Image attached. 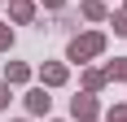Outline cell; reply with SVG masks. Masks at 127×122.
<instances>
[{"mask_svg": "<svg viewBox=\"0 0 127 122\" xmlns=\"http://www.w3.org/2000/svg\"><path fill=\"white\" fill-rule=\"evenodd\" d=\"M105 52V31H83V35L70 39V48H66V61H75V65H83V61L101 57Z\"/></svg>", "mask_w": 127, "mask_h": 122, "instance_id": "obj_1", "label": "cell"}, {"mask_svg": "<svg viewBox=\"0 0 127 122\" xmlns=\"http://www.w3.org/2000/svg\"><path fill=\"white\" fill-rule=\"evenodd\" d=\"M96 113H101V105H96V96H92V92L70 96V118H75V122H96Z\"/></svg>", "mask_w": 127, "mask_h": 122, "instance_id": "obj_2", "label": "cell"}, {"mask_svg": "<svg viewBox=\"0 0 127 122\" xmlns=\"http://www.w3.org/2000/svg\"><path fill=\"white\" fill-rule=\"evenodd\" d=\"M66 79H70L66 61H44V65H39V87H62Z\"/></svg>", "mask_w": 127, "mask_h": 122, "instance_id": "obj_3", "label": "cell"}, {"mask_svg": "<svg viewBox=\"0 0 127 122\" xmlns=\"http://www.w3.org/2000/svg\"><path fill=\"white\" fill-rule=\"evenodd\" d=\"M26 109L35 113V118H44V113L53 109V96H48V87H31V92H26Z\"/></svg>", "mask_w": 127, "mask_h": 122, "instance_id": "obj_4", "label": "cell"}, {"mask_svg": "<svg viewBox=\"0 0 127 122\" xmlns=\"http://www.w3.org/2000/svg\"><path fill=\"white\" fill-rule=\"evenodd\" d=\"M9 18L18 26H26L31 18H35V0H9Z\"/></svg>", "mask_w": 127, "mask_h": 122, "instance_id": "obj_5", "label": "cell"}, {"mask_svg": "<svg viewBox=\"0 0 127 122\" xmlns=\"http://www.w3.org/2000/svg\"><path fill=\"white\" fill-rule=\"evenodd\" d=\"M26 79H31V65H26V61H9V65H4V83L9 87H22Z\"/></svg>", "mask_w": 127, "mask_h": 122, "instance_id": "obj_6", "label": "cell"}, {"mask_svg": "<svg viewBox=\"0 0 127 122\" xmlns=\"http://www.w3.org/2000/svg\"><path fill=\"white\" fill-rule=\"evenodd\" d=\"M79 18H88V22H105L110 13H105V0H83L79 4Z\"/></svg>", "mask_w": 127, "mask_h": 122, "instance_id": "obj_7", "label": "cell"}, {"mask_svg": "<svg viewBox=\"0 0 127 122\" xmlns=\"http://www.w3.org/2000/svg\"><path fill=\"white\" fill-rule=\"evenodd\" d=\"M105 83H110V74H105V70H83V92H92V96H96Z\"/></svg>", "mask_w": 127, "mask_h": 122, "instance_id": "obj_8", "label": "cell"}, {"mask_svg": "<svg viewBox=\"0 0 127 122\" xmlns=\"http://www.w3.org/2000/svg\"><path fill=\"white\" fill-rule=\"evenodd\" d=\"M105 74H110V83H114V79H118V83H127V57H114L110 65H105Z\"/></svg>", "mask_w": 127, "mask_h": 122, "instance_id": "obj_9", "label": "cell"}, {"mask_svg": "<svg viewBox=\"0 0 127 122\" xmlns=\"http://www.w3.org/2000/svg\"><path fill=\"white\" fill-rule=\"evenodd\" d=\"M110 26H114V35H127V9L110 13Z\"/></svg>", "mask_w": 127, "mask_h": 122, "instance_id": "obj_10", "label": "cell"}, {"mask_svg": "<svg viewBox=\"0 0 127 122\" xmlns=\"http://www.w3.org/2000/svg\"><path fill=\"white\" fill-rule=\"evenodd\" d=\"M9 48H13V26L0 22V52H9Z\"/></svg>", "mask_w": 127, "mask_h": 122, "instance_id": "obj_11", "label": "cell"}, {"mask_svg": "<svg viewBox=\"0 0 127 122\" xmlns=\"http://www.w3.org/2000/svg\"><path fill=\"white\" fill-rule=\"evenodd\" d=\"M105 122H127V105H114V109H110V118Z\"/></svg>", "mask_w": 127, "mask_h": 122, "instance_id": "obj_12", "label": "cell"}, {"mask_svg": "<svg viewBox=\"0 0 127 122\" xmlns=\"http://www.w3.org/2000/svg\"><path fill=\"white\" fill-rule=\"evenodd\" d=\"M4 105H9V83L0 79V109H4Z\"/></svg>", "mask_w": 127, "mask_h": 122, "instance_id": "obj_13", "label": "cell"}, {"mask_svg": "<svg viewBox=\"0 0 127 122\" xmlns=\"http://www.w3.org/2000/svg\"><path fill=\"white\" fill-rule=\"evenodd\" d=\"M44 9H66V0H39Z\"/></svg>", "mask_w": 127, "mask_h": 122, "instance_id": "obj_14", "label": "cell"}, {"mask_svg": "<svg viewBox=\"0 0 127 122\" xmlns=\"http://www.w3.org/2000/svg\"><path fill=\"white\" fill-rule=\"evenodd\" d=\"M123 9H127V0H123Z\"/></svg>", "mask_w": 127, "mask_h": 122, "instance_id": "obj_15", "label": "cell"}, {"mask_svg": "<svg viewBox=\"0 0 127 122\" xmlns=\"http://www.w3.org/2000/svg\"><path fill=\"white\" fill-rule=\"evenodd\" d=\"M18 122H26V118H18Z\"/></svg>", "mask_w": 127, "mask_h": 122, "instance_id": "obj_16", "label": "cell"}]
</instances>
